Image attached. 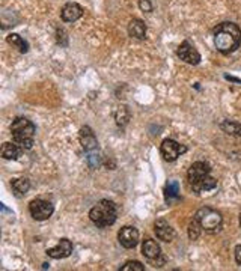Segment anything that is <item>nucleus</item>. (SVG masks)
<instances>
[{
    "instance_id": "1",
    "label": "nucleus",
    "mask_w": 241,
    "mask_h": 271,
    "mask_svg": "<svg viewBox=\"0 0 241 271\" xmlns=\"http://www.w3.org/2000/svg\"><path fill=\"white\" fill-rule=\"evenodd\" d=\"M241 44V29L235 23H220L214 29V46L223 54L235 52Z\"/></svg>"
},
{
    "instance_id": "2",
    "label": "nucleus",
    "mask_w": 241,
    "mask_h": 271,
    "mask_svg": "<svg viewBox=\"0 0 241 271\" xmlns=\"http://www.w3.org/2000/svg\"><path fill=\"white\" fill-rule=\"evenodd\" d=\"M35 125L26 118H15L11 125L12 140L23 149H30L35 142Z\"/></svg>"
},
{
    "instance_id": "3",
    "label": "nucleus",
    "mask_w": 241,
    "mask_h": 271,
    "mask_svg": "<svg viewBox=\"0 0 241 271\" xmlns=\"http://www.w3.org/2000/svg\"><path fill=\"white\" fill-rule=\"evenodd\" d=\"M89 218L98 227L112 226L118 218V208H116L115 202H112L109 199H103L89 211Z\"/></svg>"
},
{
    "instance_id": "4",
    "label": "nucleus",
    "mask_w": 241,
    "mask_h": 271,
    "mask_svg": "<svg viewBox=\"0 0 241 271\" xmlns=\"http://www.w3.org/2000/svg\"><path fill=\"white\" fill-rule=\"evenodd\" d=\"M194 218L199 221V224L202 226V229L205 230H219V227L222 226V214L217 213L216 210L213 208H208V207H204L200 208L196 214Z\"/></svg>"
},
{
    "instance_id": "5",
    "label": "nucleus",
    "mask_w": 241,
    "mask_h": 271,
    "mask_svg": "<svg viewBox=\"0 0 241 271\" xmlns=\"http://www.w3.org/2000/svg\"><path fill=\"white\" fill-rule=\"evenodd\" d=\"M55 211V207L52 202L43 201V199H35L29 204V213L38 221H44L49 220Z\"/></svg>"
},
{
    "instance_id": "6",
    "label": "nucleus",
    "mask_w": 241,
    "mask_h": 271,
    "mask_svg": "<svg viewBox=\"0 0 241 271\" xmlns=\"http://www.w3.org/2000/svg\"><path fill=\"white\" fill-rule=\"evenodd\" d=\"M187 151V148L184 145H180L178 142L172 140V139H166L163 140L162 146H160V152H162V157L166 160V162H175L181 154H184Z\"/></svg>"
},
{
    "instance_id": "7",
    "label": "nucleus",
    "mask_w": 241,
    "mask_h": 271,
    "mask_svg": "<svg viewBox=\"0 0 241 271\" xmlns=\"http://www.w3.org/2000/svg\"><path fill=\"white\" fill-rule=\"evenodd\" d=\"M211 169H210V164L205 162H196L193 163L187 172V178H188V184L190 187L197 184L199 181H202L204 178H207L210 175Z\"/></svg>"
},
{
    "instance_id": "8",
    "label": "nucleus",
    "mask_w": 241,
    "mask_h": 271,
    "mask_svg": "<svg viewBox=\"0 0 241 271\" xmlns=\"http://www.w3.org/2000/svg\"><path fill=\"white\" fill-rule=\"evenodd\" d=\"M118 240L124 249H134L139 244V230L134 226H124L118 232Z\"/></svg>"
},
{
    "instance_id": "9",
    "label": "nucleus",
    "mask_w": 241,
    "mask_h": 271,
    "mask_svg": "<svg viewBox=\"0 0 241 271\" xmlns=\"http://www.w3.org/2000/svg\"><path fill=\"white\" fill-rule=\"evenodd\" d=\"M177 54L181 60H184L185 63H190V65H197L200 62V54L188 41H184L181 44L177 50Z\"/></svg>"
},
{
    "instance_id": "10",
    "label": "nucleus",
    "mask_w": 241,
    "mask_h": 271,
    "mask_svg": "<svg viewBox=\"0 0 241 271\" xmlns=\"http://www.w3.org/2000/svg\"><path fill=\"white\" fill-rule=\"evenodd\" d=\"M154 232H155L157 238L162 240V241H165V243L174 241V238H175V235H177L175 230H174V227H172L165 218H158V220L154 223Z\"/></svg>"
},
{
    "instance_id": "11",
    "label": "nucleus",
    "mask_w": 241,
    "mask_h": 271,
    "mask_svg": "<svg viewBox=\"0 0 241 271\" xmlns=\"http://www.w3.org/2000/svg\"><path fill=\"white\" fill-rule=\"evenodd\" d=\"M82 15H83V8H82L78 3H74V2L66 3V5L62 8V11H60V18H62L65 23H74V21H77Z\"/></svg>"
},
{
    "instance_id": "12",
    "label": "nucleus",
    "mask_w": 241,
    "mask_h": 271,
    "mask_svg": "<svg viewBox=\"0 0 241 271\" xmlns=\"http://www.w3.org/2000/svg\"><path fill=\"white\" fill-rule=\"evenodd\" d=\"M72 253V243L68 240V238H62L58 246L52 247L47 250V255L53 259H63V258H68L69 255Z\"/></svg>"
},
{
    "instance_id": "13",
    "label": "nucleus",
    "mask_w": 241,
    "mask_h": 271,
    "mask_svg": "<svg viewBox=\"0 0 241 271\" xmlns=\"http://www.w3.org/2000/svg\"><path fill=\"white\" fill-rule=\"evenodd\" d=\"M80 143H82V148H83L86 152H91V151H97V149H98L97 137H95L94 131H92L88 125L80 130Z\"/></svg>"
},
{
    "instance_id": "14",
    "label": "nucleus",
    "mask_w": 241,
    "mask_h": 271,
    "mask_svg": "<svg viewBox=\"0 0 241 271\" xmlns=\"http://www.w3.org/2000/svg\"><path fill=\"white\" fill-rule=\"evenodd\" d=\"M142 255L151 261L154 259H158L162 256V249H160V244L155 241V240H145L143 244H142Z\"/></svg>"
},
{
    "instance_id": "15",
    "label": "nucleus",
    "mask_w": 241,
    "mask_h": 271,
    "mask_svg": "<svg viewBox=\"0 0 241 271\" xmlns=\"http://www.w3.org/2000/svg\"><path fill=\"white\" fill-rule=\"evenodd\" d=\"M128 35L136 40H145L146 38V24L139 18H133L128 23Z\"/></svg>"
},
{
    "instance_id": "16",
    "label": "nucleus",
    "mask_w": 241,
    "mask_h": 271,
    "mask_svg": "<svg viewBox=\"0 0 241 271\" xmlns=\"http://www.w3.org/2000/svg\"><path fill=\"white\" fill-rule=\"evenodd\" d=\"M21 152H23V148L18 146L15 142H14V143L6 142V143H3V146H2V157H3L5 160H17V159L21 156Z\"/></svg>"
},
{
    "instance_id": "17",
    "label": "nucleus",
    "mask_w": 241,
    "mask_h": 271,
    "mask_svg": "<svg viewBox=\"0 0 241 271\" xmlns=\"http://www.w3.org/2000/svg\"><path fill=\"white\" fill-rule=\"evenodd\" d=\"M6 43L11 44L12 47H15L20 53H27L29 52V43L26 40H23L20 35L17 33H11L6 36Z\"/></svg>"
},
{
    "instance_id": "18",
    "label": "nucleus",
    "mask_w": 241,
    "mask_h": 271,
    "mask_svg": "<svg viewBox=\"0 0 241 271\" xmlns=\"http://www.w3.org/2000/svg\"><path fill=\"white\" fill-rule=\"evenodd\" d=\"M165 198L168 204H172L174 201L180 199V184L177 181H169L165 187Z\"/></svg>"
},
{
    "instance_id": "19",
    "label": "nucleus",
    "mask_w": 241,
    "mask_h": 271,
    "mask_svg": "<svg viewBox=\"0 0 241 271\" xmlns=\"http://www.w3.org/2000/svg\"><path fill=\"white\" fill-rule=\"evenodd\" d=\"M216 185H217V181L208 175L207 178H204V179H202V181H199L197 184L191 185V190H193L194 193H197V195H199V193H202V191H208V190L216 188Z\"/></svg>"
},
{
    "instance_id": "20",
    "label": "nucleus",
    "mask_w": 241,
    "mask_h": 271,
    "mask_svg": "<svg viewBox=\"0 0 241 271\" xmlns=\"http://www.w3.org/2000/svg\"><path fill=\"white\" fill-rule=\"evenodd\" d=\"M220 128L223 133L229 134V136H234V137H241V124L240 122H235V121H223L220 124Z\"/></svg>"
},
{
    "instance_id": "21",
    "label": "nucleus",
    "mask_w": 241,
    "mask_h": 271,
    "mask_svg": "<svg viewBox=\"0 0 241 271\" xmlns=\"http://www.w3.org/2000/svg\"><path fill=\"white\" fill-rule=\"evenodd\" d=\"M12 185V190L15 191L17 196H21V195H26L30 188V181L27 178H18V179H14L11 182Z\"/></svg>"
},
{
    "instance_id": "22",
    "label": "nucleus",
    "mask_w": 241,
    "mask_h": 271,
    "mask_svg": "<svg viewBox=\"0 0 241 271\" xmlns=\"http://www.w3.org/2000/svg\"><path fill=\"white\" fill-rule=\"evenodd\" d=\"M200 229H202V226H200L199 221L193 217V220H191L190 224H188V238H190L191 241L197 240L199 235H200Z\"/></svg>"
},
{
    "instance_id": "23",
    "label": "nucleus",
    "mask_w": 241,
    "mask_h": 271,
    "mask_svg": "<svg viewBox=\"0 0 241 271\" xmlns=\"http://www.w3.org/2000/svg\"><path fill=\"white\" fill-rule=\"evenodd\" d=\"M86 154H88L86 160H88L89 167H92V169H97V167H100V166H101V154H100V151H98V149H97V151L86 152Z\"/></svg>"
},
{
    "instance_id": "24",
    "label": "nucleus",
    "mask_w": 241,
    "mask_h": 271,
    "mask_svg": "<svg viewBox=\"0 0 241 271\" xmlns=\"http://www.w3.org/2000/svg\"><path fill=\"white\" fill-rule=\"evenodd\" d=\"M143 270H145V267H143V264L139 262V261H128V262H125V264L120 267V271H143Z\"/></svg>"
},
{
    "instance_id": "25",
    "label": "nucleus",
    "mask_w": 241,
    "mask_h": 271,
    "mask_svg": "<svg viewBox=\"0 0 241 271\" xmlns=\"http://www.w3.org/2000/svg\"><path fill=\"white\" fill-rule=\"evenodd\" d=\"M139 8H140L143 12H152L151 0H139Z\"/></svg>"
},
{
    "instance_id": "26",
    "label": "nucleus",
    "mask_w": 241,
    "mask_h": 271,
    "mask_svg": "<svg viewBox=\"0 0 241 271\" xmlns=\"http://www.w3.org/2000/svg\"><path fill=\"white\" fill-rule=\"evenodd\" d=\"M235 261L238 265H241V244L235 247Z\"/></svg>"
},
{
    "instance_id": "27",
    "label": "nucleus",
    "mask_w": 241,
    "mask_h": 271,
    "mask_svg": "<svg viewBox=\"0 0 241 271\" xmlns=\"http://www.w3.org/2000/svg\"><path fill=\"white\" fill-rule=\"evenodd\" d=\"M226 80H231V82H237V83H241L240 79H235V77H231V75H225Z\"/></svg>"
},
{
    "instance_id": "28",
    "label": "nucleus",
    "mask_w": 241,
    "mask_h": 271,
    "mask_svg": "<svg viewBox=\"0 0 241 271\" xmlns=\"http://www.w3.org/2000/svg\"><path fill=\"white\" fill-rule=\"evenodd\" d=\"M240 227H241V214H240Z\"/></svg>"
}]
</instances>
